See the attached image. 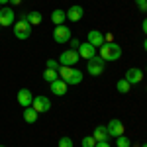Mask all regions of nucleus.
I'll return each mask as SVG.
<instances>
[{
    "label": "nucleus",
    "mask_w": 147,
    "mask_h": 147,
    "mask_svg": "<svg viewBox=\"0 0 147 147\" xmlns=\"http://www.w3.org/2000/svg\"><path fill=\"white\" fill-rule=\"evenodd\" d=\"M143 49H145V51H147V39H145V41H143Z\"/></svg>",
    "instance_id": "32"
},
{
    "label": "nucleus",
    "mask_w": 147,
    "mask_h": 147,
    "mask_svg": "<svg viewBox=\"0 0 147 147\" xmlns=\"http://www.w3.org/2000/svg\"><path fill=\"white\" fill-rule=\"evenodd\" d=\"M129 84H139L141 80H143V73H141V69H136V67H131V69H127L125 71V77H124Z\"/></svg>",
    "instance_id": "9"
},
{
    "label": "nucleus",
    "mask_w": 147,
    "mask_h": 147,
    "mask_svg": "<svg viewBox=\"0 0 147 147\" xmlns=\"http://www.w3.org/2000/svg\"><path fill=\"white\" fill-rule=\"evenodd\" d=\"M57 79H59V73H57L55 69H45V71H43V80H45V82L51 84V82L57 80Z\"/></svg>",
    "instance_id": "21"
},
{
    "label": "nucleus",
    "mask_w": 147,
    "mask_h": 147,
    "mask_svg": "<svg viewBox=\"0 0 147 147\" xmlns=\"http://www.w3.org/2000/svg\"><path fill=\"white\" fill-rule=\"evenodd\" d=\"M57 147H73V139H71V137H61L59 143H57Z\"/></svg>",
    "instance_id": "24"
},
{
    "label": "nucleus",
    "mask_w": 147,
    "mask_h": 147,
    "mask_svg": "<svg viewBox=\"0 0 147 147\" xmlns=\"http://www.w3.org/2000/svg\"><path fill=\"white\" fill-rule=\"evenodd\" d=\"M82 16H84V10H82V6H79V4L71 6L67 10V20H71V22H79V20H82Z\"/></svg>",
    "instance_id": "14"
},
{
    "label": "nucleus",
    "mask_w": 147,
    "mask_h": 147,
    "mask_svg": "<svg viewBox=\"0 0 147 147\" xmlns=\"http://www.w3.org/2000/svg\"><path fill=\"white\" fill-rule=\"evenodd\" d=\"M12 6H18V4H22V0H10Z\"/></svg>",
    "instance_id": "30"
},
{
    "label": "nucleus",
    "mask_w": 147,
    "mask_h": 147,
    "mask_svg": "<svg viewBox=\"0 0 147 147\" xmlns=\"http://www.w3.org/2000/svg\"><path fill=\"white\" fill-rule=\"evenodd\" d=\"M0 30H2V26H0Z\"/></svg>",
    "instance_id": "35"
},
{
    "label": "nucleus",
    "mask_w": 147,
    "mask_h": 147,
    "mask_svg": "<svg viewBox=\"0 0 147 147\" xmlns=\"http://www.w3.org/2000/svg\"><path fill=\"white\" fill-rule=\"evenodd\" d=\"M32 102H34L32 90H28V88H22V90H18V104H20V106L28 108V106H32Z\"/></svg>",
    "instance_id": "13"
},
{
    "label": "nucleus",
    "mask_w": 147,
    "mask_h": 147,
    "mask_svg": "<svg viewBox=\"0 0 147 147\" xmlns=\"http://www.w3.org/2000/svg\"><path fill=\"white\" fill-rule=\"evenodd\" d=\"M79 51H73V49H67V51H63L61 55H59V65H63V67H75L77 63H79Z\"/></svg>",
    "instance_id": "4"
},
{
    "label": "nucleus",
    "mask_w": 147,
    "mask_h": 147,
    "mask_svg": "<svg viewBox=\"0 0 147 147\" xmlns=\"http://www.w3.org/2000/svg\"><path fill=\"white\" fill-rule=\"evenodd\" d=\"M67 20V12L61 10V8H57V10L51 12V22L55 24V26H61V24H65Z\"/></svg>",
    "instance_id": "15"
},
{
    "label": "nucleus",
    "mask_w": 147,
    "mask_h": 147,
    "mask_svg": "<svg viewBox=\"0 0 147 147\" xmlns=\"http://www.w3.org/2000/svg\"><path fill=\"white\" fill-rule=\"evenodd\" d=\"M145 90H147V86H145Z\"/></svg>",
    "instance_id": "36"
},
{
    "label": "nucleus",
    "mask_w": 147,
    "mask_h": 147,
    "mask_svg": "<svg viewBox=\"0 0 147 147\" xmlns=\"http://www.w3.org/2000/svg\"><path fill=\"white\" fill-rule=\"evenodd\" d=\"M88 43L94 47H100L102 43H106V35L102 32H98V30H90L88 32Z\"/></svg>",
    "instance_id": "11"
},
{
    "label": "nucleus",
    "mask_w": 147,
    "mask_h": 147,
    "mask_svg": "<svg viewBox=\"0 0 147 147\" xmlns=\"http://www.w3.org/2000/svg\"><path fill=\"white\" fill-rule=\"evenodd\" d=\"M28 22L32 24V26H39V24L43 22V16H41V12H35V10H32V12H28L26 16H24Z\"/></svg>",
    "instance_id": "17"
},
{
    "label": "nucleus",
    "mask_w": 147,
    "mask_h": 147,
    "mask_svg": "<svg viewBox=\"0 0 147 147\" xmlns=\"http://www.w3.org/2000/svg\"><path fill=\"white\" fill-rule=\"evenodd\" d=\"M94 55H96V47L90 45L88 41L79 45V57H80V59H86V61H88V59H92Z\"/></svg>",
    "instance_id": "10"
},
{
    "label": "nucleus",
    "mask_w": 147,
    "mask_h": 147,
    "mask_svg": "<svg viewBox=\"0 0 147 147\" xmlns=\"http://www.w3.org/2000/svg\"><path fill=\"white\" fill-rule=\"evenodd\" d=\"M116 145L118 147H131V141H129V137H125V134H124V136L116 137Z\"/></svg>",
    "instance_id": "22"
},
{
    "label": "nucleus",
    "mask_w": 147,
    "mask_h": 147,
    "mask_svg": "<svg viewBox=\"0 0 147 147\" xmlns=\"http://www.w3.org/2000/svg\"><path fill=\"white\" fill-rule=\"evenodd\" d=\"M94 147H110V143H108V141H96Z\"/></svg>",
    "instance_id": "28"
},
{
    "label": "nucleus",
    "mask_w": 147,
    "mask_h": 147,
    "mask_svg": "<svg viewBox=\"0 0 147 147\" xmlns=\"http://www.w3.org/2000/svg\"><path fill=\"white\" fill-rule=\"evenodd\" d=\"M136 4L141 12H147V0H136Z\"/></svg>",
    "instance_id": "26"
},
{
    "label": "nucleus",
    "mask_w": 147,
    "mask_h": 147,
    "mask_svg": "<svg viewBox=\"0 0 147 147\" xmlns=\"http://www.w3.org/2000/svg\"><path fill=\"white\" fill-rule=\"evenodd\" d=\"M67 84H79V82H82V71L80 69H71V75H69V79L65 80Z\"/></svg>",
    "instance_id": "16"
},
{
    "label": "nucleus",
    "mask_w": 147,
    "mask_h": 147,
    "mask_svg": "<svg viewBox=\"0 0 147 147\" xmlns=\"http://www.w3.org/2000/svg\"><path fill=\"white\" fill-rule=\"evenodd\" d=\"M49 86H51V92H53L55 96H65V94H67V86H69V84L63 79H57V80H53Z\"/></svg>",
    "instance_id": "12"
},
{
    "label": "nucleus",
    "mask_w": 147,
    "mask_h": 147,
    "mask_svg": "<svg viewBox=\"0 0 147 147\" xmlns=\"http://www.w3.org/2000/svg\"><path fill=\"white\" fill-rule=\"evenodd\" d=\"M32 28H34V26L22 16L18 22L14 24V35H16L18 39H28V37L32 35Z\"/></svg>",
    "instance_id": "2"
},
{
    "label": "nucleus",
    "mask_w": 147,
    "mask_h": 147,
    "mask_svg": "<svg viewBox=\"0 0 147 147\" xmlns=\"http://www.w3.org/2000/svg\"><path fill=\"white\" fill-rule=\"evenodd\" d=\"M141 147H147V143H143V145H141Z\"/></svg>",
    "instance_id": "33"
},
{
    "label": "nucleus",
    "mask_w": 147,
    "mask_h": 147,
    "mask_svg": "<svg viewBox=\"0 0 147 147\" xmlns=\"http://www.w3.org/2000/svg\"><path fill=\"white\" fill-rule=\"evenodd\" d=\"M14 22H16V12L8 6H2L0 8V26L10 28V26H14Z\"/></svg>",
    "instance_id": "7"
},
{
    "label": "nucleus",
    "mask_w": 147,
    "mask_h": 147,
    "mask_svg": "<svg viewBox=\"0 0 147 147\" xmlns=\"http://www.w3.org/2000/svg\"><path fill=\"white\" fill-rule=\"evenodd\" d=\"M59 67H61V65L57 63L55 59H47V67L45 69H55V71H59Z\"/></svg>",
    "instance_id": "25"
},
{
    "label": "nucleus",
    "mask_w": 147,
    "mask_h": 147,
    "mask_svg": "<svg viewBox=\"0 0 147 147\" xmlns=\"http://www.w3.org/2000/svg\"><path fill=\"white\" fill-rule=\"evenodd\" d=\"M24 120H26L28 124H35V122H37V112H35L32 106L24 108Z\"/></svg>",
    "instance_id": "19"
},
{
    "label": "nucleus",
    "mask_w": 147,
    "mask_h": 147,
    "mask_svg": "<svg viewBox=\"0 0 147 147\" xmlns=\"http://www.w3.org/2000/svg\"><path fill=\"white\" fill-rule=\"evenodd\" d=\"M0 147H6V145H0Z\"/></svg>",
    "instance_id": "34"
},
{
    "label": "nucleus",
    "mask_w": 147,
    "mask_h": 147,
    "mask_svg": "<svg viewBox=\"0 0 147 147\" xmlns=\"http://www.w3.org/2000/svg\"><path fill=\"white\" fill-rule=\"evenodd\" d=\"M145 71H147V67H145Z\"/></svg>",
    "instance_id": "37"
},
{
    "label": "nucleus",
    "mask_w": 147,
    "mask_h": 147,
    "mask_svg": "<svg viewBox=\"0 0 147 147\" xmlns=\"http://www.w3.org/2000/svg\"><path fill=\"white\" fill-rule=\"evenodd\" d=\"M80 145L82 147H94L96 145V139H94V136H86V137H82Z\"/></svg>",
    "instance_id": "23"
},
{
    "label": "nucleus",
    "mask_w": 147,
    "mask_h": 147,
    "mask_svg": "<svg viewBox=\"0 0 147 147\" xmlns=\"http://www.w3.org/2000/svg\"><path fill=\"white\" fill-rule=\"evenodd\" d=\"M69 45H71V49H73V51H79V45H80V41H79V39H73V37H71V41H69Z\"/></svg>",
    "instance_id": "27"
},
{
    "label": "nucleus",
    "mask_w": 147,
    "mask_h": 147,
    "mask_svg": "<svg viewBox=\"0 0 147 147\" xmlns=\"http://www.w3.org/2000/svg\"><path fill=\"white\" fill-rule=\"evenodd\" d=\"M92 136H94V139H96V141H108V137H110V136H108L106 125H96Z\"/></svg>",
    "instance_id": "18"
},
{
    "label": "nucleus",
    "mask_w": 147,
    "mask_h": 147,
    "mask_svg": "<svg viewBox=\"0 0 147 147\" xmlns=\"http://www.w3.org/2000/svg\"><path fill=\"white\" fill-rule=\"evenodd\" d=\"M141 30H143V34L147 35V18L143 20V22H141Z\"/></svg>",
    "instance_id": "29"
},
{
    "label": "nucleus",
    "mask_w": 147,
    "mask_h": 147,
    "mask_svg": "<svg viewBox=\"0 0 147 147\" xmlns=\"http://www.w3.org/2000/svg\"><path fill=\"white\" fill-rule=\"evenodd\" d=\"M10 0H0V6H4V4H8Z\"/></svg>",
    "instance_id": "31"
},
{
    "label": "nucleus",
    "mask_w": 147,
    "mask_h": 147,
    "mask_svg": "<svg viewBox=\"0 0 147 147\" xmlns=\"http://www.w3.org/2000/svg\"><path fill=\"white\" fill-rule=\"evenodd\" d=\"M104 67H106V61L98 55L88 59V63H86V71H88V75H92V77H100L102 73H104Z\"/></svg>",
    "instance_id": "3"
},
{
    "label": "nucleus",
    "mask_w": 147,
    "mask_h": 147,
    "mask_svg": "<svg viewBox=\"0 0 147 147\" xmlns=\"http://www.w3.org/2000/svg\"><path fill=\"white\" fill-rule=\"evenodd\" d=\"M32 108H34L37 114H45V112H49V108H51V100H49L47 96H43V94H39V96H34Z\"/></svg>",
    "instance_id": "6"
},
{
    "label": "nucleus",
    "mask_w": 147,
    "mask_h": 147,
    "mask_svg": "<svg viewBox=\"0 0 147 147\" xmlns=\"http://www.w3.org/2000/svg\"><path fill=\"white\" fill-rule=\"evenodd\" d=\"M129 88H131V84H129L125 79H120L118 82H116V90L120 92V94H127V92H129Z\"/></svg>",
    "instance_id": "20"
},
{
    "label": "nucleus",
    "mask_w": 147,
    "mask_h": 147,
    "mask_svg": "<svg viewBox=\"0 0 147 147\" xmlns=\"http://www.w3.org/2000/svg\"><path fill=\"white\" fill-rule=\"evenodd\" d=\"M53 39L57 43H69L71 41V28H67L65 24L55 26L53 28Z\"/></svg>",
    "instance_id": "5"
},
{
    "label": "nucleus",
    "mask_w": 147,
    "mask_h": 147,
    "mask_svg": "<svg viewBox=\"0 0 147 147\" xmlns=\"http://www.w3.org/2000/svg\"><path fill=\"white\" fill-rule=\"evenodd\" d=\"M106 129H108V136H110V137H120V136H124V134H125L124 124H122L118 118L110 120V124L106 125Z\"/></svg>",
    "instance_id": "8"
},
{
    "label": "nucleus",
    "mask_w": 147,
    "mask_h": 147,
    "mask_svg": "<svg viewBox=\"0 0 147 147\" xmlns=\"http://www.w3.org/2000/svg\"><path fill=\"white\" fill-rule=\"evenodd\" d=\"M98 57H102L104 61H118L122 57V47L114 41H106L100 45V55Z\"/></svg>",
    "instance_id": "1"
}]
</instances>
